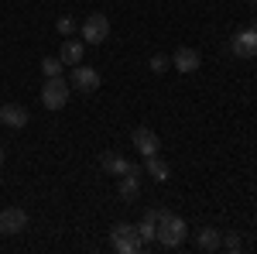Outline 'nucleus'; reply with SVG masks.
Wrapping results in <instances>:
<instances>
[{"label":"nucleus","instance_id":"nucleus-9","mask_svg":"<svg viewBox=\"0 0 257 254\" xmlns=\"http://www.w3.org/2000/svg\"><path fill=\"white\" fill-rule=\"evenodd\" d=\"M131 141H134V148H138L144 158H148V155H158V148H161V137L155 134L151 127H138V131L131 134Z\"/></svg>","mask_w":257,"mask_h":254},{"label":"nucleus","instance_id":"nucleus-20","mask_svg":"<svg viewBox=\"0 0 257 254\" xmlns=\"http://www.w3.org/2000/svg\"><path fill=\"white\" fill-rule=\"evenodd\" d=\"M168 65H172V59H165V55H151V62H148V69H151L155 76H161Z\"/></svg>","mask_w":257,"mask_h":254},{"label":"nucleus","instance_id":"nucleus-1","mask_svg":"<svg viewBox=\"0 0 257 254\" xmlns=\"http://www.w3.org/2000/svg\"><path fill=\"white\" fill-rule=\"evenodd\" d=\"M185 237H189V223L178 213H172V210H158V234H155V240H158L161 247H165V251L182 247Z\"/></svg>","mask_w":257,"mask_h":254},{"label":"nucleus","instance_id":"nucleus-22","mask_svg":"<svg viewBox=\"0 0 257 254\" xmlns=\"http://www.w3.org/2000/svg\"><path fill=\"white\" fill-rule=\"evenodd\" d=\"M0 165H4V148H0Z\"/></svg>","mask_w":257,"mask_h":254},{"label":"nucleus","instance_id":"nucleus-14","mask_svg":"<svg viewBox=\"0 0 257 254\" xmlns=\"http://www.w3.org/2000/svg\"><path fill=\"white\" fill-rule=\"evenodd\" d=\"M59 59H62V65H79V62H82V41L65 38V41H62Z\"/></svg>","mask_w":257,"mask_h":254},{"label":"nucleus","instance_id":"nucleus-7","mask_svg":"<svg viewBox=\"0 0 257 254\" xmlns=\"http://www.w3.org/2000/svg\"><path fill=\"white\" fill-rule=\"evenodd\" d=\"M21 230H28V213L21 210V206H7V210H0V234L14 237Z\"/></svg>","mask_w":257,"mask_h":254},{"label":"nucleus","instance_id":"nucleus-15","mask_svg":"<svg viewBox=\"0 0 257 254\" xmlns=\"http://www.w3.org/2000/svg\"><path fill=\"white\" fill-rule=\"evenodd\" d=\"M138 230H141V237H144V244L155 240V234H158V210H148V213L141 216Z\"/></svg>","mask_w":257,"mask_h":254},{"label":"nucleus","instance_id":"nucleus-4","mask_svg":"<svg viewBox=\"0 0 257 254\" xmlns=\"http://www.w3.org/2000/svg\"><path fill=\"white\" fill-rule=\"evenodd\" d=\"M82 38L89 41V45H103V41L110 38V18L106 14H89V18L82 21Z\"/></svg>","mask_w":257,"mask_h":254},{"label":"nucleus","instance_id":"nucleus-12","mask_svg":"<svg viewBox=\"0 0 257 254\" xmlns=\"http://www.w3.org/2000/svg\"><path fill=\"white\" fill-rule=\"evenodd\" d=\"M99 165H103V172H106V176H117V179H120L123 172H127V168H131V165H134V161H127V158L117 155V151H106Z\"/></svg>","mask_w":257,"mask_h":254},{"label":"nucleus","instance_id":"nucleus-13","mask_svg":"<svg viewBox=\"0 0 257 254\" xmlns=\"http://www.w3.org/2000/svg\"><path fill=\"white\" fill-rule=\"evenodd\" d=\"M219 244H223V234H219L216 227H202V230L196 234L199 251H219Z\"/></svg>","mask_w":257,"mask_h":254},{"label":"nucleus","instance_id":"nucleus-11","mask_svg":"<svg viewBox=\"0 0 257 254\" xmlns=\"http://www.w3.org/2000/svg\"><path fill=\"white\" fill-rule=\"evenodd\" d=\"M199 62H202V55H199L196 48H189V45H185V48H178L175 55H172V65H175L178 72H196Z\"/></svg>","mask_w":257,"mask_h":254},{"label":"nucleus","instance_id":"nucleus-18","mask_svg":"<svg viewBox=\"0 0 257 254\" xmlns=\"http://www.w3.org/2000/svg\"><path fill=\"white\" fill-rule=\"evenodd\" d=\"M41 72H45V79H52V76H62V59H55V55H48V59H41Z\"/></svg>","mask_w":257,"mask_h":254},{"label":"nucleus","instance_id":"nucleus-2","mask_svg":"<svg viewBox=\"0 0 257 254\" xmlns=\"http://www.w3.org/2000/svg\"><path fill=\"white\" fill-rule=\"evenodd\" d=\"M110 244H113L117 254H138L144 247V237L134 223H113L110 227Z\"/></svg>","mask_w":257,"mask_h":254},{"label":"nucleus","instance_id":"nucleus-17","mask_svg":"<svg viewBox=\"0 0 257 254\" xmlns=\"http://www.w3.org/2000/svg\"><path fill=\"white\" fill-rule=\"evenodd\" d=\"M55 31H59L62 38H72V35L79 31V24H76V18H69V14H62V18L55 21Z\"/></svg>","mask_w":257,"mask_h":254},{"label":"nucleus","instance_id":"nucleus-10","mask_svg":"<svg viewBox=\"0 0 257 254\" xmlns=\"http://www.w3.org/2000/svg\"><path fill=\"white\" fill-rule=\"evenodd\" d=\"M28 120L31 117H28V110H24L21 103H4V107H0V124L11 127V131H21Z\"/></svg>","mask_w":257,"mask_h":254},{"label":"nucleus","instance_id":"nucleus-19","mask_svg":"<svg viewBox=\"0 0 257 254\" xmlns=\"http://www.w3.org/2000/svg\"><path fill=\"white\" fill-rule=\"evenodd\" d=\"M223 251H230V254H237V251H243V240H240L237 234H226L223 237V244H219Z\"/></svg>","mask_w":257,"mask_h":254},{"label":"nucleus","instance_id":"nucleus-5","mask_svg":"<svg viewBox=\"0 0 257 254\" xmlns=\"http://www.w3.org/2000/svg\"><path fill=\"white\" fill-rule=\"evenodd\" d=\"M69 86L79 90V93H96L99 90V72L93 65H72V76H69Z\"/></svg>","mask_w":257,"mask_h":254},{"label":"nucleus","instance_id":"nucleus-16","mask_svg":"<svg viewBox=\"0 0 257 254\" xmlns=\"http://www.w3.org/2000/svg\"><path fill=\"white\" fill-rule=\"evenodd\" d=\"M144 168H148V176H155L158 182H165V179L172 176V168H168V161L158 155H148V161H144Z\"/></svg>","mask_w":257,"mask_h":254},{"label":"nucleus","instance_id":"nucleus-23","mask_svg":"<svg viewBox=\"0 0 257 254\" xmlns=\"http://www.w3.org/2000/svg\"><path fill=\"white\" fill-rule=\"evenodd\" d=\"M247 4H254V7H257V0H247Z\"/></svg>","mask_w":257,"mask_h":254},{"label":"nucleus","instance_id":"nucleus-6","mask_svg":"<svg viewBox=\"0 0 257 254\" xmlns=\"http://www.w3.org/2000/svg\"><path fill=\"white\" fill-rule=\"evenodd\" d=\"M230 52L237 55V59H257V31H250V28H243V31H237L233 38H230Z\"/></svg>","mask_w":257,"mask_h":254},{"label":"nucleus","instance_id":"nucleus-8","mask_svg":"<svg viewBox=\"0 0 257 254\" xmlns=\"http://www.w3.org/2000/svg\"><path fill=\"white\" fill-rule=\"evenodd\" d=\"M117 193H120V199H127V203H134V199L141 196V168H138V165H131V168L120 176Z\"/></svg>","mask_w":257,"mask_h":254},{"label":"nucleus","instance_id":"nucleus-21","mask_svg":"<svg viewBox=\"0 0 257 254\" xmlns=\"http://www.w3.org/2000/svg\"><path fill=\"white\" fill-rule=\"evenodd\" d=\"M250 31H257V18H254V24H250Z\"/></svg>","mask_w":257,"mask_h":254},{"label":"nucleus","instance_id":"nucleus-3","mask_svg":"<svg viewBox=\"0 0 257 254\" xmlns=\"http://www.w3.org/2000/svg\"><path fill=\"white\" fill-rule=\"evenodd\" d=\"M69 93H72V86L62 76L45 79V86H41V103H45V110H62V107L69 103Z\"/></svg>","mask_w":257,"mask_h":254}]
</instances>
